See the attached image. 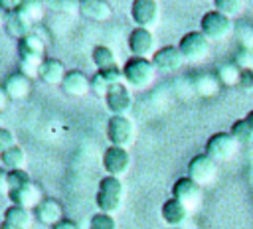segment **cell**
I'll return each mask as SVG.
<instances>
[{"instance_id":"6da1fadb","label":"cell","mask_w":253,"mask_h":229,"mask_svg":"<svg viewBox=\"0 0 253 229\" xmlns=\"http://www.w3.org/2000/svg\"><path fill=\"white\" fill-rule=\"evenodd\" d=\"M18 55H20V71L26 77H38L40 65L45 59V39L32 32L30 36L18 41Z\"/></svg>"},{"instance_id":"7a4b0ae2","label":"cell","mask_w":253,"mask_h":229,"mask_svg":"<svg viewBox=\"0 0 253 229\" xmlns=\"http://www.w3.org/2000/svg\"><path fill=\"white\" fill-rule=\"evenodd\" d=\"M156 75V67L152 59L146 57H130L123 65V81L130 89H146Z\"/></svg>"},{"instance_id":"3957f363","label":"cell","mask_w":253,"mask_h":229,"mask_svg":"<svg viewBox=\"0 0 253 229\" xmlns=\"http://www.w3.org/2000/svg\"><path fill=\"white\" fill-rule=\"evenodd\" d=\"M123 193H125V188H123L121 178L105 176L99 182L97 195H95V201H97L99 211L101 213H109V215H113L115 211H119L121 209V203H123Z\"/></svg>"},{"instance_id":"277c9868","label":"cell","mask_w":253,"mask_h":229,"mask_svg":"<svg viewBox=\"0 0 253 229\" xmlns=\"http://www.w3.org/2000/svg\"><path fill=\"white\" fill-rule=\"evenodd\" d=\"M233 30V24L227 16L211 10L208 14L202 16L200 20V32L210 39V41H221L225 39Z\"/></svg>"},{"instance_id":"5b68a950","label":"cell","mask_w":253,"mask_h":229,"mask_svg":"<svg viewBox=\"0 0 253 229\" xmlns=\"http://www.w3.org/2000/svg\"><path fill=\"white\" fill-rule=\"evenodd\" d=\"M178 49L182 51V55H184L186 61L196 63V61H202L208 55V51H210V39L200 30L188 32V34H184L180 38Z\"/></svg>"},{"instance_id":"8992f818","label":"cell","mask_w":253,"mask_h":229,"mask_svg":"<svg viewBox=\"0 0 253 229\" xmlns=\"http://www.w3.org/2000/svg\"><path fill=\"white\" fill-rule=\"evenodd\" d=\"M107 140L111 146L128 148L134 140V126L128 116H111L107 122Z\"/></svg>"},{"instance_id":"52a82bcc","label":"cell","mask_w":253,"mask_h":229,"mask_svg":"<svg viewBox=\"0 0 253 229\" xmlns=\"http://www.w3.org/2000/svg\"><path fill=\"white\" fill-rule=\"evenodd\" d=\"M105 105L111 113V116H126V113L132 107V93L130 87L123 81L117 83L109 89V93L105 95Z\"/></svg>"},{"instance_id":"ba28073f","label":"cell","mask_w":253,"mask_h":229,"mask_svg":"<svg viewBox=\"0 0 253 229\" xmlns=\"http://www.w3.org/2000/svg\"><path fill=\"white\" fill-rule=\"evenodd\" d=\"M237 144L239 142L229 132H215L206 142V154L210 158H213L215 162H223V160H229L235 154Z\"/></svg>"},{"instance_id":"9c48e42d","label":"cell","mask_w":253,"mask_h":229,"mask_svg":"<svg viewBox=\"0 0 253 229\" xmlns=\"http://www.w3.org/2000/svg\"><path fill=\"white\" fill-rule=\"evenodd\" d=\"M130 18L136 24V28L150 30L158 24L160 18V4L154 0H134L130 4Z\"/></svg>"},{"instance_id":"30bf717a","label":"cell","mask_w":253,"mask_h":229,"mask_svg":"<svg viewBox=\"0 0 253 229\" xmlns=\"http://www.w3.org/2000/svg\"><path fill=\"white\" fill-rule=\"evenodd\" d=\"M103 168L107 170V176L121 178L128 172L130 168V154L126 148L119 146H109L103 154Z\"/></svg>"},{"instance_id":"8fae6325","label":"cell","mask_w":253,"mask_h":229,"mask_svg":"<svg viewBox=\"0 0 253 229\" xmlns=\"http://www.w3.org/2000/svg\"><path fill=\"white\" fill-rule=\"evenodd\" d=\"M188 178L204 188L206 184H210L215 178V160L210 158L206 152L194 156L188 162Z\"/></svg>"},{"instance_id":"7c38bea8","label":"cell","mask_w":253,"mask_h":229,"mask_svg":"<svg viewBox=\"0 0 253 229\" xmlns=\"http://www.w3.org/2000/svg\"><path fill=\"white\" fill-rule=\"evenodd\" d=\"M172 197L180 199L188 209H194L202 199V186L190 180L188 176H182L172 186Z\"/></svg>"},{"instance_id":"4fadbf2b","label":"cell","mask_w":253,"mask_h":229,"mask_svg":"<svg viewBox=\"0 0 253 229\" xmlns=\"http://www.w3.org/2000/svg\"><path fill=\"white\" fill-rule=\"evenodd\" d=\"M184 55L178 49V45H164L160 49H156V53L152 55V63L156 67V71L160 73H172L176 69H180L184 65Z\"/></svg>"},{"instance_id":"5bb4252c","label":"cell","mask_w":253,"mask_h":229,"mask_svg":"<svg viewBox=\"0 0 253 229\" xmlns=\"http://www.w3.org/2000/svg\"><path fill=\"white\" fill-rule=\"evenodd\" d=\"M128 49L132 53V57H146L154 55V36L150 30L144 28H134L128 36Z\"/></svg>"},{"instance_id":"9a60e30c","label":"cell","mask_w":253,"mask_h":229,"mask_svg":"<svg viewBox=\"0 0 253 229\" xmlns=\"http://www.w3.org/2000/svg\"><path fill=\"white\" fill-rule=\"evenodd\" d=\"M32 26H34V24H32V22H30L18 8L8 10V12L4 14V28H6V34H8L10 38L18 39V41L34 32Z\"/></svg>"},{"instance_id":"2e32d148","label":"cell","mask_w":253,"mask_h":229,"mask_svg":"<svg viewBox=\"0 0 253 229\" xmlns=\"http://www.w3.org/2000/svg\"><path fill=\"white\" fill-rule=\"evenodd\" d=\"M8 197L12 201V205H20V207H26V209H36L40 203H42V190L32 182L20 190H12L8 191Z\"/></svg>"},{"instance_id":"e0dca14e","label":"cell","mask_w":253,"mask_h":229,"mask_svg":"<svg viewBox=\"0 0 253 229\" xmlns=\"http://www.w3.org/2000/svg\"><path fill=\"white\" fill-rule=\"evenodd\" d=\"M34 213H36V219L40 223L51 225V227L57 225L61 219H65L63 217V205L57 199H53V197H43L42 203L34 209Z\"/></svg>"},{"instance_id":"ac0fdd59","label":"cell","mask_w":253,"mask_h":229,"mask_svg":"<svg viewBox=\"0 0 253 229\" xmlns=\"http://www.w3.org/2000/svg\"><path fill=\"white\" fill-rule=\"evenodd\" d=\"M61 89H63V93H67L71 97H81V95H85V93L91 91V79L83 71L71 69V71L65 73V79L61 83Z\"/></svg>"},{"instance_id":"d6986e66","label":"cell","mask_w":253,"mask_h":229,"mask_svg":"<svg viewBox=\"0 0 253 229\" xmlns=\"http://www.w3.org/2000/svg\"><path fill=\"white\" fill-rule=\"evenodd\" d=\"M160 213H162V219H164L166 225H170V227H180V225L188 219L190 209H188L180 199L170 197V199H166V201L162 203Z\"/></svg>"},{"instance_id":"ffe728a7","label":"cell","mask_w":253,"mask_h":229,"mask_svg":"<svg viewBox=\"0 0 253 229\" xmlns=\"http://www.w3.org/2000/svg\"><path fill=\"white\" fill-rule=\"evenodd\" d=\"M65 69H63V63L55 57H45L43 63L40 65V71H38V77L42 79V83L45 85H61L63 79H65Z\"/></svg>"},{"instance_id":"44dd1931","label":"cell","mask_w":253,"mask_h":229,"mask_svg":"<svg viewBox=\"0 0 253 229\" xmlns=\"http://www.w3.org/2000/svg\"><path fill=\"white\" fill-rule=\"evenodd\" d=\"M10 99L14 101H20L24 97H28L30 93V77H26L22 71H16L12 75L6 77L4 81V89H2Z\"/></svg>"},{"instance_id":"7402d4cb","label":"cell","mask_w":253,"mask_h":229,"mask_svg":"<svg viewBox=\"0 0 253 229\" xmlns=\"http://www.w3.org/2000/svg\"><path fill=\"white\" fill-rule=\"evenodd\" d=\"M79 12L87 20L93 22H103L111 16V6L103 0H81L79 2Z\"/></svg>"},{"instance_id":"603a6c76","label":"cell","mask_w":253,"mask_h":229,"mask_svg":"<svg viewBox=\"0 0 253 229\" xmlns=\"http://www.w3.org/2000/svg\"><path fill=\"white\" fill-rule=\"evenodd\" d=\"M0 162L4 166L6 172H14V170H24L26 166V150L22 146H12L10 150L0 154Z\"/></svg>"},{"instance_id":"cb8c5ba5","label":"cell","mask_w":253,"mask_h":229,"mask_svg":"<svg viewBox=\"0 0 253 229\" xmlns=\"http://www.w3.org/2000/svg\"><path fill=\"white\" fill-rule=\"evenodd\" d=\"M4 223H10L14 227H20V229H30L32 225V211L26 209V207H20V205H10L6 211H4Z\"/></svg>"},{"instance_id":"d4e9b609","label":"cell","mask_w":253,"mask_h":229,"mask_svg":"<svg viewBox=\"0 0 253 229\" xmlns=\"http://www.w3.org/2000/svg\"><path fill=\"white\" fill-rule=\"evenodd\" d=\"M91 59L97 67V71L101 69H111V67H117V59H115V53L111 47L107 45H95L93 51H91Z\"/></svg>"},{"instance_id":"484cf974","label":"cell","mask_w":253,"mask_h":229,"mask_svg":"<svg viewBox=\"0 0 253 229\" xmlns=\"http://www.w3.org/2000/svg\"><path fill=\"white\" fill-rule=\"evenodd\" d=\"M4 182H6L8 191H12V190H20V188L32 184V178H30V174L26 170H14V172H6L4 174Z\"/></svg>"},{"instance_id":"4316f807","label":"cell","mask_w":253,"mask_h":229,"mask_svg":"<svg viewBox=\"0 0 253 229\" xmlns=\"http://www.w3.org/2000/svg\"><path fill=\"white\" fill-rule=\"evenodd\" d=\"M213 6H215V12L227 16L229 20L243 12V2L241 0H215Z\"/></svg>"},{"instance_id":"83f0119b","label":"cell","mask_w":253,"mask_h":229,"mask_svg":"<svg viewBox=\"0 0 253 229\" xmlns=\"http://www.w3.org/2000/svg\"><path fill=\"white\" fill-rule=\"evenodd\" d=\"M239 77H241V69L235 63H225L217 71V79L223 85H235V83L239 85Z\"/></svg>"},{"instance_id":"f1b7e54d","label":"cell","mask_w":253,"mask_h":229,"mask_svg":"<svg viewBox=\"0 0 253 229\" xmlns=\"http://www.w3.org/2000/svg\"><path fill=\"white\" fill-rule=\"evenodd\" d=\"M229 134H231L237 142H249V140H253V130H251V126L247 124L245 118L235 120V122L231 124V128H229Z\"/></svg>"},{"instance_id":"f546056e","label":"cell","mask_w":253,"mask_h":229,"mask_svg":"<svg viewBox=\"0 0 253 229\" xmlns=\"http://www.w3.org/2000/svg\"><path fill=\"white\" fill-rule=\"evenodd\" d=\"M32 24L34 22H38L40 18H42V14H43V10H42V4L40 2H32V0H24V2H18V6H16Z\"/></svg>"},{"instance_id":"4dcf8cb0","label":"cell","mask_w":253,"mask_h":229,"mask_svg":"<svg viewBox=\"0 0 253 229\" xmlns=\"http://www.w3.org/2000/svg\"><path fill=\"white\" fill-rule=\"evenodd\" d=\"M196 89H198V93H202V95H213V93L219 89V79L213 77V75H202V77H198V81H196Z\"/></svg>"},{"instance_id":"1f68e13d","label":"cell","mask_w":253,"mask_h":229,"mask_svg":"<svg viewBox=\"0 0 253 229\" xmlns=\"http://www.w3.org/2000/svg\"><path fill=\"white\" fill-rule=\"evenodd\" d=\"M89 229H117V221H115L113 215L97 211V213L89 219Z\"/></svg>"},{"instance_id":"d6a6232c","label":"cell","mask_w":253,"mask_h":229,"mask_svg":"<svg viewBox=\"0 0 253 229\" xmlns=\"http://www.w3.org/2000/svg\"><path fill=\"white\" fill-rule=\"evenodd\" d=\"M109 89H111V85L103 79V75L97 71L93 77H91V91L95 93V95H99V97H103L105 99V95L109 93Z\"/></svg>"},{"instance_id":"836d02e7","label":"cell","mask_w":253,"mask_h":229,"mask_svg":"<svg viewBox=\"0 0 253 229\" xmlns=\"http://www.w3.org/2000/svg\"><path fill=\"white\" fill-rule=\"evenodd\" d=\"M12 146H16V138H14L12 130H8V128H0V152L10 150Z\"/></svg>"},{"instance_id":"e575fe53","label":"cell","mask_w":253,"mask_h":229,"mask_svg":"<svg viewBox=\"0 0 253 229\" xmlns=\"http://www.w3.org/2000/svg\"><path fill=\"white\" fill-rule=\"evenodd\" d=\"M239 87H241L243 91H251V89H253V69H241Z\"/></svg>"},{"instance_id":"d590c367","label":"cell","mask_w":253,"mask_h":229,"mask_svg":"<svg viewBox=\"0 0 253 229\" xmlns=\"http://www.w3.org/2000/svg\"><path fill=\"white\" fill-rule=\"evenodd\" d=\"M51 229H79V227H77V223H75V221H71V219H67V217H65V219H61L57 225H53Z\"/></svg>"},{"instance_id":"8d00e7d4","label":"cell","mask_w":253,"mask_h":229,"mask_svg":"<svg viewBox=\"0 0 253 229\" xmlns=\"http://www.w3.org/2000/svg\"><path fill=\"white\" fill-rule=\"evenodd\" d=\"M243 118L247 120V124H249V126H251V130H253V111H249V113H247Z\"/></svg>"}]
</instances>
